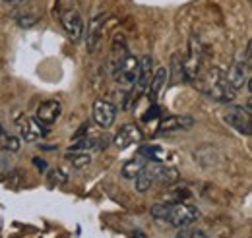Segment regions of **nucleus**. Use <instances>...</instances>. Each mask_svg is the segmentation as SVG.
Returning <instances> with one entry per match:
<instances>
[{
	"mask_svg": "<svg viewBox=\"0 0 252 238\" xmlns=\"http://www.w3.org/2000/svg\"><path fill=\"white\" fill-rule=\"evenodd\" d=\"M225 122L235 128L239 134L251 136L252 134V120H251V103H247V107H229L223 115Z\"/></svg>",
	"mask_w": 252,
	"mask_h": 238,
	"instance_id": "obj_5",
	"label": "nucleus"
},
{
	"mask_svg": "<svg viewBox=\"0 0 252 238\" xmlns=\"http://www.w3.org/2000/svg\"><path fill=\"white\" fill-rule=\"evenodd\" d=\"M94 120L95 124L103 130L111 128L117 120V107L105 99H97L94 103Z\"/></svg>",
	"mask_w": 252,
	"mask_h": 238,
	"instance_id": "obj_10",
	"label": "nucleus"
},
{
	"mask_svg": "<svg viewBox=\"0 0 252 238\" xmlns=\"http://www.w3.org/2000/svg\"><path fill=\"white\" fill-rule=\"evenodd\" d=\"M37 22H39V16L37 14H22V16H18V26L20 28H26V30L33 28Z\"/></svg>",
	"mask_w": 252,
	"mask_h": 238,
	"instance_id": "obj_24",
	"label": "nucleus"
},
{
	"mask_svg": "<svg viewBox=\"0 0 252 238\" xmlns=\"http://www.w3.org/2000/svg\"><path fill=\"white\" fill-rule=\"evenodd\" d=\"M177 238H208V235L200 229H189V227H183L181 233L177 235Z\"/></svg>",
	"mask_w": 252,
	"mask_h": 238,
	"instance_id": "obj_25",
	"label": "nucleus"
},
{
	"mask_svg": "<svg viewBox=\"0 0 252 238\" xmlns=\"http://www.w3.org/2000/svg\"><path fill=\"white\" fill-rule=\"evenodd\" d=\"M16 128L20 132V138L26 140L28 144H33V142H37L39 138L45 136V130L41 128V124L32 117H28V115H18Z\"/></svg>",
	"mask_w": 252,
	"mask_h": 238,
	"instance_id": "obj_9",
	"label": "nucleus"
},
{
	"mask_svg": "<svg viewBox=\"0 0 252 238\" xmlns=\"http://www.w3.org/2000/svg\"><path fill=\"white\" fill-rule=\"evenodd\" d=\"M49 182L53 186H61V184H66L68 182V175L64 173L63 169H57V171H49Z\"/></svg>",
	"mask_w": 252,
	"mask_h": 238,
	"instance_id": "obj_23",
	"label": "nucleus"
},
{
	"mask_svg": "<svg viewBox=\"0 0 252 238\" xmlns=\"http://www.w3.org/2000/svg\"><path fill=\"white\" fill-rule=\"evenodd\" d=\"M138 155H140L142 159L150 161V163H161V161H165V157H167L165 149L161 148V146H156V144L142 146V148L138 149Z\"/></svg>",
	"mask_w": 252,
	"mask_h": 238,
	"instance_id": "obj_16",
	"label": "nucleus"
},
{
	"mask_svg": "<svg viewBox=\"0 0 252 238\" xmlns=\"http://www.w3.org/2000/svg\"><path fill=\"white\" fill-rule=\"evenodd\" d=\"M4 2H8V4H18V2H24V0H4Z\"/></svg>",
	"mask_w": 252,
	"mask_h": 238,
	"instance_id": "obj_29",
	"label": "nucleus"
},
{
	"mask_svg": "<svg viewBox=\"0 0 252 238\" xmlns=\"http://www.w3.org/2000/svg\"><path fill=\"white\" fill-rule=\"evenodd\" d=\"M59 20L66 35L72 41H80L84 35V20L76 8V0H59Z\"/></svg>",
	"mask_w": 252,
	"mask_h": 238,
	"instance_id": "obj_2",
	"label": "nucleus"
},
{
	"mask_svg": "<svg viewBox=\"0 0 252 238\" xmlns=\"http://www.w3.org/2000/svg\"><path fill=\"white\" fill-rule=\"evenodd\" d=\"M61 115H63V105H61V101L49 99V101H43V103L37 107L35 120H37L41 126H53L57 120L61 119Z\"/></svg>",
	"mask_w": 252,
	"mask_h": 238,
	"instance_id": "obj_11",
	"label": "nucleus"
},
{
	"mask_svg": "<svg viewBox=\"0 0 252 238\" xmlns=\"http://www.w3.org/2000/svg\"><path fill=\"white\" fill-rule=\"evenodd\" d=\"M179 178V173L177 169L173 167H163L159 163H150V165H144V169L136 175L134 178V188L144 194L148 192L150 188H154L156 184H173Z\"/></svg>",
	"mask_w": 252,
	"mask_h": 238,
	"instance_id": "obj_1",
	"label": "nucleus"
},
{
	"mask_svg": "<svg viewBox=\"0 0 252 238\" xmlns=\"http://www.w3.org/2000/svg\"><path fill=\"white\" fill-rule=\"evenodd\" d=\"M171 80L167 82L169 86H177V84H181L183 82V78H185V64H183V59L179 57V55H175L173 57V62H171Z\"/></svg>",
	"mask_w": 252,
	"mask_h": 238,
	"instance_id": "obj_18",
	"label": "nucleus"
},
{
	"mask_svg": "<svg viewBox=\"0 0 252 238\" xmlns=\"http://www.w3.org/2000/svg\"><path fill=\"white\" fill-rule=\"evenodd\" d=\"M66 161L74 169H86L92 163V155L90 151H66Z\"/></svg>",
	"mask_w": 252,
	"mask_h": 238,
	"instance_id": "obj_17",
	"label": "nucleus"
},
{
	"mask_svg": "<svg viewBox=\"0 0 252 238\" xmlns=\"http://www.w3.org/2000/svg\"><path fill=\"white\" fill-rule=\"evenodd\" d=\"M144 161H146V159H142L140 155H138L136 159L128 161L125 167H123V177H125V178H136V175H138V173L144 169V165H146Z\"/></svg>",
	"mask_w": 252,
	"mask_h": 238,
	"instance_id": "obj_21",
	"label": "nucleus"
},
{
	"mask_svg": "<svg viewBox=\"0 0 252 238\" xmlns=\"http://www.w3.org/2000/svg\"><path fill=\"white\" fill-rule=\"evenodd\" d=\"M142 140H144V134H142V130H140L136 124H125V126H121L119 132L115 134L113 144H115V148L123 151V149L134 146V144H140Z\"/></svg>",
	"mask_w": 252,
	"mask_h": 238,
	"instance_id": "obj_12",
	"label": "nucleus"
},
{
	"mask_svg": "<svg viewBox=\"0 0 252 238\" xmlns=\"http://www.w3.org/2000/svg\"><path fill=\"white\" fill-rule=\"evenodd\" d=\"M208 93L218 103H231L235 99V89L227 82V76H223L220 70H212L208 78Z\"/></svg>",
	"mask_w": 252,
	"mask_h": 238,
	"instance_id": "obj_4",
	"label": "nucleus"
},
{
	"mask_svg": "<svg viewBox=\"0 0 252 238\" xmlns=\"http://www.w3.org/2000/svg\"><path fill=\"white\" fill-rule=\"evenodd\" d=\"M130 238H148V237H146V233H142V231H134V233L130 235Z\"/></svg>",
	"mask_w": 252,
	"mask_h": 238,
	"instance_id": "obj_28",
	"label": "nucleus"
},
{
	"mask_svg": "<svg viewBox=\"0 0 252 238\" xmlns=\"http://www.w3.org/2000/svg\"><path fill=\"white\" fill-rule=\"evenodd\" d=\"M167 82H169V70L167 68H158L156 72H154V76H152V82H150V86H148V97H150V101H158L159 95L163 93L165 89V86H167Z\"/></svg>",
	"mask_w": 252,
	"mask_h": 238,
	"instance_id": "obj_15",
	"label": "nucleus"
},
{
	"mask_svg": "<svg viewBox=\"0 0 252 238\" xmlns=\"http://www.w3.org/2000/svg\"><path fill=\"white\" fill-rule=\"evenodd\" d=\"M152 76H154V59L144 57L142 60H138V74H136V82H134L136 84V95H132V103H136L138 97L148 91Z\"/></svg>",
	"mask_w": 252,
	"mask_h": 238,
	"instance_id": "obj_8",
	"label": "nucleus"
},
{
	"mask_svg": "<svg viewBox=\"0 0 252 238\" xmlns=\"http://www.w3.org/2000/svg\"><path fill=\"white\" fill-rule=\"evenodd\" d=\"M103 24H105V16L97 14L92 18L90 26H88V53H95L101 39H103Z\"/></svg>",
	"mask_w": 252,
	"mask_h": 238,
	"instance_id": "obj_14",
	"label": "nucleus"
},
{
	"mask_svg": "<svg viewBox=\"0 0 252 238\" xmlns=\"http://www.w3.org/2000/svg\"><path fill=\"white\" fill-rule=\"evenodd\" d=\"M111 53H113V62H111L113 66H115L121 59H125L126 55H128L125 35H117V37L113 39V49H111Z\"/></svg>",
	"mask_w": 252,
	"mask_h": 238,
	"instance_id": "obj_19",
	"label": "nucleus"
},
{
	"mask_svg": "<svg viewBox=\"0 0 252 238\" xmlns=\"http://www.w3.org/2000/svg\"><path fill=\"white\" fill-rule=\"evenodd\" d=\"M200 217V211L189 206V204H171L169 206V215H167V223L177 227V229H183V227H190L192 223H196Z\"/></svg>",
	"mask_w": 252,
	"mask_h": 238,
	"instance_id": "obj_6",
	"label": "nucleus"
},
{
	"mask_svg": "<svg viewBox=\"0 0 252 238\" xmlns=\"http://www.w3.org/2000/svg\"><path fill=\"white\" fill-rule=\"evenodd\" d=\"M251 80V43L247 45L245 53H241L233 68H231V74L227 76V82L231 84V88L235 91L243 89V86H247V82Z\"/></svg>",
	"mask_w": 252,
	"mask_h": 238,
	"instance_id": "obj_3",
	"label": "nucleus"
},
{
	"mask_svg": "<svg viewBox=\"0 0 252 238\" xmlns=\"http://www.w3.org/2000/svg\"><path fill=\"white\" fill-rule=\"evenodd\" d=\"M158 117H159V109L154 105V107H152V109H150V111H148V113L142 117V120H144V122H148V120H156Z\"/></svg>",
	"mask_w": 252,
	"mask_h": 238,
	"instance_id": "obj_26",
	"label": "nucleus"
},
{
	"mask_svg": "<svg viewBox=\"0 0 252 238\" xmlns=\"http://www.w3.org/2000/svg\"><path fill=\"white\" fill-rule=\"evenodd\" d=\"M20 146H22L20 144V138L10 136L6 132H0V148H2V151H6V153H18Z\"/></svg>",
	"mask_w": 252,
	"mask_h": 238,
	"instance_id": "obj_20",
	"label": "nucleus"
},
{
	"mask_svg": "<svg viewBox=\"0 0 252 238\" xmlns=\"http://www.w3.org/2000/svg\"><path fill=\"white\" fill-rule=\"evenodd\" d=\"M33 165H35V167H37V169H39L41 173H45V171L49 169L47 161H45V159H39V157H35V159H33Z\"/></svg>",
	"mask_w": 252,
	"mask_h": 238,
	"instance_id": "obj_27",
	"label": "nucleus"
},
{
	"mask_svg": "<svg viewBox=\"0 0 252 238\" xmlns=\"http://www.w3.org/2000/svg\"><path fill=\"white\" fill-rule=\"evenodd\" d=\"M0 132H4V130H2V126H0Z\"/></svg>",
	"mask_w": 252,
	"mask_h": 238,
	"instance_id": "obj_30",
	"label": "nucleus"
},
{
	"mask_svg": "<svg viewBox=\"0 0 252 238\" xmlns=\"http://www.w3.org/2000/svg\"><path fill=\"white\" fill-rule=\"evenodd\" d=\"M94 148H97V140L86 136V138H76V142L70 146L68 151H90Z\"/></svg>",
	"mask_w": 252,
	"mask_h": 238,
	"instance_id": "obj_22",
	"label": "nucleus"
},
{
	"mask_svg": "<svg viewBox=\"0 0 252 238\" xmlns=\"http://www.w3.org/2000/svg\"><path fill=\"white\" fill-rule=\"evenodd\" d=\"M194 126V119L189 115H173L161 120L159 132L161 134H171V132H181V130H190Z\"/></svg>",
	"mask_w": 252,
	"mask_h": 238,
	"instance_id": "obj_13",
	"label": "nucleus"
},
{
	"mask_svg": "<svg viewBox=\"0 0 252 238\" xmlns=\"http://www.w3.org/2000/svg\"><path fill=\"white\" fill-rule=\"evenodd\" d=\"M115 80L123 86H134L136 82V74H138V59L134 55H126L125 59H121L115 66Z\"/></svg>",
	"mask_w": 252,
	"mask_h": 238,
	"instance_id": "obj_7",
	"label": "nucleus"
}]
</instances>
